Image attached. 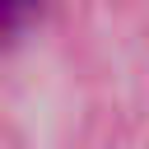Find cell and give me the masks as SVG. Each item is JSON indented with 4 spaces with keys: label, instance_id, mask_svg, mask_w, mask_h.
Here are the masks:
<instances>
[{
    "label": "cell",
    "instance_id": "6da1fadb",
    "mask_svg": "<svg viewBox=\"0 0 149 149\" xmlns=\"http://www.w3.org/2000/svg\"><path fill=\"white\" fill-rule=\"evenodd\" d=\"M42 0H0V37H14L33 14H37Z\"/></svg>",
    "mask_w": 149,
    "mask_h": 149
}]
</instances>
